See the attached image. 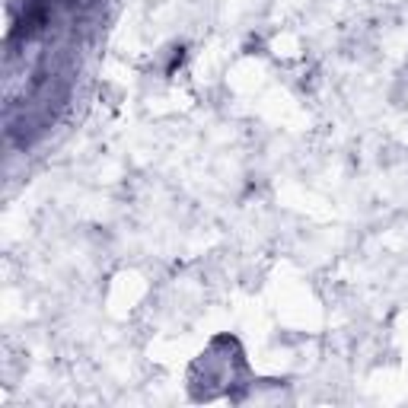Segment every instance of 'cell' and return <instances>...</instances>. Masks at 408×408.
I'll use <instances>...</instances> for the list:
<instances>
[{"label": "cell", "instance_id": "1", "mask_svg": "<svg viewBox=\"0 0 408 408\" xmlns=\"http://www.w3.org/2000/svg\"><path fill=\"white\" fill-rule=\"evenodd\" d=\"M182 64H185V48L179 45V48H173V54H169V61H166V74L173 77V74H175V70H179Z\"/></svg>", "mask_w": 408, "mask_h": 408}]
</instances>
